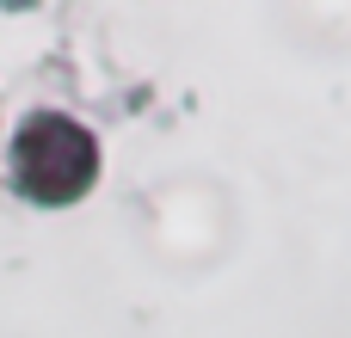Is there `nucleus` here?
Instances as JSON below:
<instances>
[{"mask_svg": "<svg viewBox=\"0 0 351 338\" xmlns=\"http://www.w3.org/2000/svg\"><path fill=\"white\" fill-rule=\"evenodd\" d=\"M12 172H19V185H25L37 203H68V197H80V191L93 185L99 148H93V135H86L80 123L43 111V117H31L25 135H19Z\"/></svg>", "mask_w": 351, "mask_h": 338, "instance_id": "f257e3e1", "label": "nucleus"}]
</instances>
